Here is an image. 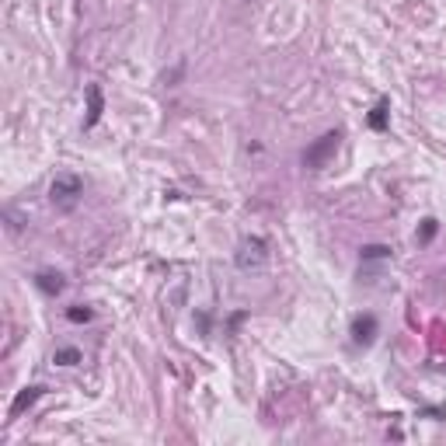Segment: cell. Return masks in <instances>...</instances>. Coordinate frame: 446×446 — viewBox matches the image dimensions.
<instances>
[{
    "label": "cell",
    "mask_w": 446,
    "mask_h": 446,
    "mask_svg": "<svg viewBox=\"0 0 446 446\" xmlns=\"http://www.w3.org/2000/svg\"><path fill=\"white\" fill-rule=\"evenodd\" d=\"M81 195H84V178L74 175V171L56 175L53 185H49V199H53V206H60V209H74Z\"/></svg>",
    "instance_id": "obj_1"
},
{
    "label": "cell",
    "mask_w": 446,
    "mask_h": 446,
    "mask_svg": "<svg viewBox=\"0 0 446 446\" xmlns=\"http://www.w3.org/2000/svg\"><path fill=\"white\" fill-rule=\"evenodd\" d=\"M339 143H342V133L339 129H332V133H324L321 140H314L307 150H303V164L310 168V171H321L332 157H335V150H339Z\"/></svg>",
    "instance_id": "obj_2"
},
{
    "label": "cell",
    "mask_w": 446,
    "mask_h": 446,
    "mask_svg": "<svg viewBox=\"0 0 446 446\" xmlns=\"http://www.w3.org/2000/svg\"><path fill=\"white\" fill-rule=\"evenodd\" d=\"M265 258H268V251H265V241L262 237H244L241 241V251H237V268H262L265 265Z\"/></svg>",
    "instance_id": "obj_3"
},
{
    "label": "cell",
    "mask_w": 446,
    "mask_h": 446,
    "mask_svg": "<svg viewBox=\"0 0 446 446\" xmlns=\"http://www.w3.org/2000/svg\"><path fill=\"white\" fill-rule=\"evenodd\" d=\"M376 332H380V324H376L373 314H359L356 321H353V342L356 346H373Z\"/></svg>",
    "instance_id": "obj_4"
},
{
    "label": "cell",
    "mask_w": 446,
    "mask_h": 446,
    "mask_svg": "<svg viewBox=\"0 0 446 446\" xmlns=\"http://www.w3.org/2000/svg\"><path fill=\"white\" fill-rule=\"evenodd\" d=\"M42 394H46V387H42V383H32V387H25V391L14 398V405H11V412H7V415H11V419H21V415H25V412H28V408H32V405H35Z\"/></svg>",
    "instance_id": "obj_5"
},
{
    "label": "cell",
    "mask_w": 446,
    "mask_h": 446,
    "mask_svg": "<svg viewBox=\"0 0 446 446\" xmlns=\"http://www.w3.org/2000/svg\"><path fill=\"white\" fill-rule=\"evenodd\" d=\"M35 286H39L46 296H60L67 282H63L60 272H53V268H39V272H35Z\"/></svg>",
    "instance_id": "obj_6"
},
{
    "label": "cell",
    "mask_w": 446,
    "mask_h": 446,
    "mask_svg": "<svg viewBox=\"0 0 446 446\" xmlns=\"http://www.w3.org/2000/svg\"><path fill=\"white\" fill-rule=\"evenodd\" d=\"M84 94H88V119H84V129H94L98 119H101V112H105V98H101V88H98V84H88Z\"/></svg>",
    "instance_id": "obj_7"
},
{
    "label": "cell",
    "mask_w": 446,
    "mask_h": 446,
    "mask_svg": "<svg viewBox=\"0 0 446 446\" xmlns=\"http://www.w3.org/2000/svg\"><path fill=\"white\" fill-rule=\"evenodd\" d=\"M387 108H391V105H387V98H380V101L373 105V112H369V119H366V122H369V129H376V133H383V129H387Z\"/></svg>",
    "instance_id": "obj_8"
},
{
    "label": "cell",
    "mask_w": 446,
    "mask_h": 446,
    "mask_svg": "<svg viewBox=\"0 0 446 446\" xmlns=\"http://www.w3.org/2000/svg\"><path fill=\"white\" fill-rule=\"evenodd\" d=\"M359 258H362V262H387V258H391V248H387V244H366V248L359 251Z\"/></svg>",
    "instance_id": "obj_9"
},
{
    "label": "cell",
    "mask_w": 446,
    "mask_h": 446,
    "mask_svg": "<svg viewBox=\"0 0 446 446\" xmlns=\"http://www.w3.org/2000/svg\"><path fill=\"white\" fill-rule=\"evenodd\" d=\"M53 362H56V366H77V362H81V349H74V346L56 349V353H53Z\"/></svg>",
    "instance_id": "obj_10"
},
{
    "label": "cell",
    "mask_w": 446,
    "mask_h": 446,
    "mask_svg": "<svg viewBox=\"0 0 446 446\" xmlns=\"http://www.w3.org/2000/svg\"><path fill=\"white\" fill-rule=\"evenodd\" d=\"M91 317H94V310H91V307H84V303L67 307V321H74V324H88Z\"/></svg>",
    "instance_id": "obj_11"
},
{
    "label": "cell",
    "mask_w": 446,
    "mask_h": 446,
    "mask_svg": "<svg viewBox=\"0 0 446 446\" xmlns=\"http://www.w3.org/2000/svg\"><path fill=\"white\" fill-rule=\"evenodd\" d=\"M436 230H440V220H422V230H419V244H429L433 237H436Z\"/></svg>",
    "instance_id": "obj_12"
},
{
    "label": "cell",
    "mask_w": 446,
    "mask_h": 446,
    "mask_svg": "<svg viewBox=\"0 0 446 446\" xmlns=\"http://www.w3.org/2000/svg\"><path fill=\"white\" fill-rule=\"evenodd\" d=\"M426 419H446V408H422Z\"/></svg>",
    "instance_id": "obj_13"
}]
</instances>
